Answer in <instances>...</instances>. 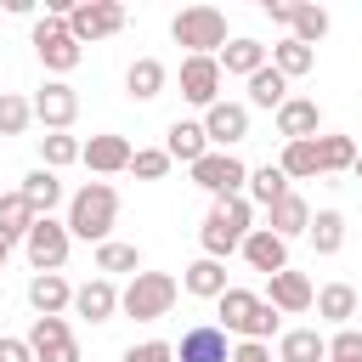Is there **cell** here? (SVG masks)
Here are the masks:
<instances>
[{
  "instance_id": "6da1fadb",
  "label": "cell",
  "mask_w": 362,
  "mask_h": 362,
  "mask_svg": "<svg viewBox=\"0 0 362 362\" xmlns=\"http://www.w3.org/2000/svg\"><path fill=\"white\" fill-rule=\"evenodd\" d=\"M113 221H119V192L107 181H85L74 198H68V238H85V243H107L113 238Z\"/></svg>"
},
{
  "instance_id": "7a4b0ae2",
  "label": "cell",
  "mask_w": 362,
  "mask_h": 362,
  "mask_svg": "<svg viewBox=\"0 0 362 362\" xmlns=\"http://www.w3.org/2000/svg\"><path fill=\"white\" fill-rule=\"evenodd\" d=\"M249 221H255V204H249L243 192H238V198H215V204H209V215H204V226H198L204 255H209V260H226V255L255 232Z\"/></svg>"
},
{
  "instance_id": "3957f363",
  "label": "cell",
  "mask_w": 362,
  "mask_h": 362,
  "mask_svg": "<svg viewBox=\"0 0 362 362\" xmlns=\"http://www.w3.org/2000/svg\"><path fill=\"white\" fill-rule=\"evenodd\" d=\"M215 311H221V334H238V339H255V345H266L272 334H277V311L255 294V288H226L221 300H215Z\"/></svg>"
},
{
  "instance_id": "277c9868",
  "label": "cell",
  "mask_w": 362,
  "mask_h": 362,
  "mask_svg": "<svg viewBox=\"0 0 362 362\" xmlns=\"http://www.w3.org/2000/svg\"><path fill=\"white\" fill-rule=\"evenodd\" d=\"M175 294H181V283H175L170 272H136V277L119 288V311L136 317V322H158V317H170Z\"/></svg>"
},
{
  "instance_id": "5b68a950",
  "label": "cell",
  "mask_w": 362,
  "mask_h": 362,
  "mask_svg": "<svg viewBox=\"0 0 362 362\" xmlns=\"http://www.w3.org/2000/svg\"><path fill=\"white\" fill-rule=\"evenodd\" d=\"M170 40L187 45V57H221V45H226V11L221 6H187V11H175Z\"/></svg>"
},
{
  "instance_id": "8992f818",
  "label": "cell",
  "mask_w": 362,
  "mask_h": 362,
  "mask_svg": "<svg viewBox=\"0 0 362 362\" xmlns=\"http://www.w3.org/2000/svg\"><path fill=\"white\" fill-rule=\"evenodd\" d=\"M243 181H249V164H243L238 153H215V147H209V153L192 164V187H204L209 198H238Z\"/></svg>"
},
{
  "instance_id": "52a82bcc",
  "label": "cell",
  "mask_w": 362,
  "mask_h": 362,
  "mask_svg": "<svg viewBox=\"0 0 362 362\" xmlns=\"http://www.w3.org/2000/svg\"><path fill=\"white\" fill-rule=\"evenodd\" d=\"M34 51H40V62L51 68V74H74L79 68V40L68 34V17H40L34 23Z\"/></svg>"
},
{
  "instance_id": "ba28073f",
  "label": "cell",
  "mask_w": 362,
  "mask_h": 362,
  "mask_svg": "<svg viewBox=\"0 0 362 362\" xmlns=\"http://www.w3.org/2000/svg\"><path fill=\"white\" fill-rule=\"evenodd\" d=\"M23 249H28V266H34V272H62V260H68L74 238H68V226H62V221L40 215V221L28 226V238H23Z\"/></svg>"
},
{
  "instance_id": "9c48e42d",
  "label": "cell",
  "mask_w": 362,
  "mask_h": 362,
  "mask_svg": "<svg viewBox=\"0 0 362 362\" xmlns=\"http://www.w3.org/2000/svg\"><path fill=\"white\" fill-rule=\"evenodd\" d=\"M124 28V6L119 0H79L74 11H68V34L85 45V40H107V34H119Z\"/></svg>"
},
{
  "instance_id": "30bf717a",
  "label": "cell",
  "mask_w": 362,
  "mask_h": 362,
  "mask_svg": "<svg viewBox=\"0 0 362 362\" xmlns=\"http://www.w3.org/2000/svg\"><path fill=\"white\" fill-rule=\"evenodd\" d=\"M28 107H34V119H40L45 130H68V124L79 119V90H74L68 79H45V85L28 96Z\"/></svg>"
},
{
  "instance_id": "8fae6325",
  "label": "cell",
  "mask_w": 362,
  "mask_h": 362,
  "mask_svg": "<svg viewBox=\"0 0 362 362\" xmlns=\"http://www.w3.org/2000/svg\"><path fill=\"white\" fill-rule=\"evenodd\" d=\"M28 351H34V362H79V339L62 317H34Z\"/></svg>"
},
{
  "instance_id": "7c38bea8",
  "label": "cell",
  "mask_w": 362,
  "mask_h": 362,
  "mask_svg": "<svg viewBox=\"0 0 362 362\" xmlns=\"http://www.w3.org/2000/svg\"><path fill=\"white\" fill-rule=\"evenodd\" d=\"M204 136H209V147L215 153H232L243 136H249V107L243 102H215V107H204Z\"/></svg>"
},
{
  "instance_id": "4fadbf2b",
  "label": "cell",
  "mask_w": 362,
  "mask_h": 362,
  "mask_svg": "<svg viewBox=\"0 0 362 362\" xmlns=\"http://www.w3.org/2000/svg\"><path fill=\"white\" fill-rule=\"evenodd\" d=\"M277 317H300V311H311V300H317V288H311V277L305 272H272L266 277V294H260Z\"/></svg>"
},
{
  "instance_id": "5bb4252c",
  "label": "cell",
  "mask_w": 362,
  "mask_h": 362,
  "mask_svg": "<svg viewBox=\"0 0 362 362\" xmlns=\"http://www.w3.org/2000/svg\"><path fill=\"white\" fill-rule=\"evenodd\" d=\"M221 62L215 57H187L181 62V96L192 102V107H215L221 102Z\"/></svg>"
},
{
  "instance_id": "9a60e30c",
  "label": "cell",
  "mask_w": 362,
  "mask_h": 362,
  "mask_svg": "<svg viewBox=\"0 0 362 362\" xmlns=\"http://www.w3.org/2000/svg\"><path fill=\"white\" fill-rule=\"evenodd\" d=\"M130 153H136V147H130L124 136H113V130L79 141V164H85L90 175H119V170H130Z\"/></svg>"
},
{
  "instance_id": "2e32d148",
  "label": "cell",
  "mask_w": 362,
  "mask_h": 362,
  "mask_svg": "<svg viewBox=\"0 0 362 362\" xmlns=\"http://www.w3.org/2000/svg\"><path fill=\"white\" fill-rule=\"evenodd\" d=\"M28 305H34V317H62V311H74V283L62 272H34L28 277Z\"/></svg>"
},
{
  "instance_id": "e0dca14e",
  "label": "cell",
  "mask_w": 362,
  "mask_h": 362,
  "mask_svg": "<svg viewBox=\"0 0 362 362\" xmlns=\"http://www.w3.org/2000/svg\"><path fill=\"white\" fill-rule=\"evenodd\" d=\"M226 356H232V345H226V334L215 322H192L181 334V345H175V362H226Z\"/></svg>"
},
{
  "instance_id": "ac0fdd59",
  "label": "cell",
  "mask_w": 362,
  "mask_h": 362,
  "mask_svg": "<svg viewBox=\"0 0 362 362\" xmlns=\"http://www.w3.org/2000/svg\"><path fill=\"white\" fill-rule=\"evenodd\" d=\"M317 130H322V113H317L311 96H288V102L277 107V136H283V141H311Z\"/></svg>"
},
{
  "instance_id": "d6986e66",
  "label": "cell",
  "mask_w": 362,
  "mask_h": 362,
  "mask_svg": "<svg viewBox=\"0 0 362 362\" xmlns=\"http://www.w3.org/2000/svg\"><path fill=\"white\" fill-rule=\"evenodd\" d=\"M164 153H170V164H198L204 153H209V136H204V124L198 119H175L170 130H164Z\"/></svg>"
},
{
  "instance_id": "ffe728a7",
  "label": "cell",
  "mask_w": 362,
  "mask_h": 362,
  "mask_svg": "<svg viewBox=\"0 0 362 362\" xmlns=\"http://www.w3.org/2000/svg\"><path fill=\"white\" fill-rule=\"evenodd\" d=\"M305 226H311V204H305V198L288 187V192H283V198L266 209V232H277V238L288 243V238H305Z\"/></svg>"
},
{
  "instance_id": "44dd1931",
  "label": "cell",
  "mask_w": 362,
  "mask_h": 362,
  "mask_svg": "<svg viewBox=\"0 0 362 362\" xmlns=\"http://www.w3.org/2000/svg\"><path fill=\"white\" fill-rule=\"evenodd\" d=\"M238 249H243V260H249L255 272H266V277H272V272H288V243H283L277 232H266V226H255Z\"/></svg>"
},
{
  "instance_id": "7402d4cb",
  "label": "cell",
  "mask_w": 362,
  "mask_h": 362,
  "mask_svg": "<svg viewBox=\"0 0 362 362\" xmlns=\"http://www.w3.org/2000/svg\"><path fill=\"white\" fill-rule=\"evenodd\" d=\"M74 311H79L85 322H113V311H119V288H113V277H90V283H79V288H74Z\"/></svg>"
},
{
  "instance_id": "603a6c76",
  "label": "cell",
  "mask_w": 362,
  "mask_h": 362,
  "mask_svg": "<svg viewBox=\"0 0 362 362\" xmlns=\"http://www.w3.org/2000/svg\"><path fill=\"white\" fill-rule=\"evenodd\" d=\"M181 288L192 294V300H221L232 283H226V260H209V255H198L187 272H181Z\"/></svg>"
},
{
  "instance_id": "cb8c5ba5",
  "label": "cell",
  "mask_w": 362,
  "mask_h": 362,
  "mask_svg": "<svg viewBox=\"0 0 362 362\" xmlns=\"http://www.w3.org/2000/svg\"><path fill=\"white\" fill-rule=\"evenodd\" d=\"M164 85H170V68H164L158 57H136V62L124 68V90H130V102H153Z\"/></svg>"
},
{
  "instance_id": "d4e9b609",
  "label": "cell",
  "mask_w": 362,
  "mask_h": 362,
  "mask_svg": "<svg viewBox=\"0 0 362 362\" xmlns=\"http://www.w3.org/2000/svg\"><path fill=\"white\" fill-rule=\"evenodd\" d=\"M215 62H221V74H238V79H249V74H260L272 57H266V45H260V40H226Z\"/></svg>"
},
{
  "instance_id": "484cf974",
  "label": "cell",
  "mask_w": 362,
  "mask_h": 362,
  "mask_svg": "<svg viewBox=\"0 0 362 362\" xmlns=\"http://www.w3.org/2000/svg\"><path fill=\"white\" fill-rule=\"evenodd\" d=\"M17 192H23V204H28L34 215H51V209L62 204V181H57V170H40V164L23 175V187H17Z\"/></svg>"
},
{
  "instance_id": "4316f807",
  "label": "cell",
  "mask_w": 362,
  "mask_h": 362,
  "mask_svg": "<svg viewBox=\"0 0 362 362\" xmlns=\"http://www.w3.org/2000/svg\"><path fill=\"white\" fill-rule=\"evenodd\" d=\"M277 362H328V339L317 328H288L277 339Z\"/></svg>"
},
{
  "instance_id": "83f0119b",
  "label": "cell",
  "mask_w": 362,
  "mask_h": 362,
  "mask_svg": "<svg viewBox=\"0 0 362 362\" xmlns=\"http://www.w3.org/2000/svg\"><path fill=\"white\" fill-rule=\"evenodd\" d=\"M266 57H272V68H277L283 79H300V74L317 68V51L300 45V40H277V45H266Z\"/></svg>"
},
{
  "instance_id": "f1b7e54d",
  "label": "cell",
  "mask_w": 362,
  "mask_h": 362,
  "mask_svg": "<svg viewBox=\"0 0 362 362\" xmlns=\"http://www.w3.org/2000/svg\"><path fill=\"white\" fill-rule=\"evenodd\" d=\"M283 102H288V79H283L272 62H266L260 74H249V102H243V107H272V113H277Z\"/></svg>"
},
{
  "instance_id": "f546056e",
  "label": "cell",
  "mask_w": 362,
  "mask_h": 362,
  "mask_svg": "<svg viewBox=\"0 0 362 362\" xmlns=\"http://www.w3.org/2000/svg\"><path fill=\"white\" fill-rule=\"evenodd\" d=\"M283 192H288V175H283L277 164H260V170H249V181H243V198L260 204V209H272Z\"/></svg>"
},
{
  "instance_id": "4dcf8cb0",
  "label": "cell",
  "mask_w": 362,
  "mask_h": 362,
  "mask_svg": "<svg viewBox=\"0 0 362 362\" xmlns=\"http://www.w3.org/2000/svg\"><path fill=\"white\" fill-rule=\"evenodd\" d=\"M305 238H311L317 255H339V249H345V215H339V209H317L311 226H305Z\"/></svg>"
},
{
  "instance_id": "1f68e13d",
  "label": "cell",
  "mask_w": 362,
  "mask_h": 362,
  "mask_svg": "<svg viewBox=\"0 0 362 362\" xmlns=\"http://www.w3.org/2000/svg\"><path fill=\"white\" fill-rule=\"evenodd\" d=\"M277 170H283L288 181H311V175H322V164H317V136H311V141H283Z\"/></svg>"
},
{
  "instance_id": "d6a6232c",
  "label": "cell",
  "mask_w": 362,
  "mask_h": 362,
  "mask_svg": "<svg viewBox=\"0 0 362 362\" xmlns=\"http://www.w3.org/2000/svg\"><path fill=\"white\" fill-rule=\"evenodd\" d=\"M311 305H317V317H328V322L345 328V322L356 317V288H351V283H328V288H317Z\"/></svg>"
},
{
  "instance_id": "836d02e7",
  "label": "cell",
  "mask_w": 362,
  "mask_h": 362,
  "mask_svg": "<svg viewBox=\"0 0 362 362\" xmlns=\"http://www.w3.org/2000/svg\"><path fill=\"white\" fill-rule=\"evenodd\" d=\"M96 272H102V277H119V272H130V277H136V272H141V249H136V243H113V238H107V243H96Z\"/></svg>"
},
{
  "instance_id": "e575fe53",
  "label": "cell",
  "mask_w": 362,
  "mask_h": 362,
  "mask_svg": "<svg viewBox=\"0 0 362 362\" xmlns=\"http://www.w3.org/2000/svg\"><path fill=\"white\" fill-rule=\"evenodd\" d=\"M40 215L23 204V192H0V238L6 243H17V238H28V226H34Z\"/></svg>"
},
{
  "instance_id": "d590c367",
  "label": "cell",
  "mask_w": 362,
  "mask_h": 362,
  "mask_svg": "<svg viewBox=\"0 0 362 362\" xmlns=\"http://www.w3.org/2000/svg\"><path fill=\"white\" fill-rule=\"evenodd\" d=\"M322 34H328V11H322V6H294V11H288V40H300V45L317 51Z\"/></svg>"
},
{
  "instance_id": "8d00e7d4",
  "label": "cell",
  "mask_w": 362,
  "mask_h": 362,
  "mask_svg": "<svg viewBox=\"0 0 362 362\" xmlns=\"http://www.w3.org/2000/svg\"><path fill=\"white\" fill-rule=\"evenodd\" d=\"M62 164H79V136L45 130V136H40V170H62Z\"/></svg>"
},
{
  "instance_id": "74e56055",
  "label": "cell",
  "mask_w": 362,
  "mask_h": 362,
  "mask_svg": "<svg viewBox=\"0 0 362 362\" xmlns=\"http://www.w3.org/2000/svg\"><path fill=\"white\" fill-rule=\"evenodd\" d=\"M317 164H322V175L351 170V164H356V141H351V136H317Z\"/></svg>"
},
{
  "instance_id": "f35d334b",
  "label": "cell",
  "mask_w": 362,
  "mask_h": 362,
  "mask_svg": "<svg viewBox=\"0 0 362 362\" xmlns=\"http://www.w3.org/2000/svg\"><path fill=\"white\" fill-rule=\"evenodd\" d=\"M34 124V107H28V96H17V90H0V136H23Z\"/></svg>"
},
{
  "instance_id": "ab89813d",
  "label": "cell",
  "mask_w": 362,
  "mask_h": 362,
  "mask_svg": "<svg viewBox=\"0 0 362 362\" xmlns=\"http://www.w3.org/2000/svg\"><path fill=\"white\" fill-rule=\"evenodd\" d=\"M130 175L164 181V175H170V153H164V147H136V153H130Z\"/></svg>"
},
{
  "instance_id": "60d3db41",
  "label": "cell",
  "mask_w": 362,
  "mask_h": 362,
  "mask_svg": "<svg viewBox=\"0 0 362 362\" xmlns=\"http://www.w3.org/2000/svg\"><path fill=\"white\" fill-rule=\"evenodd\" d=\"M328 362H362V334L356 328H339L328 339Z\"/></svg>"
},
{
  "instance_id": "b9f144b4",
  "label": "cell",
  "mask_w": 362,
  "mask_h": 362,
  "mask_svg": "<svg viewBox=\"0 0 362 362\" xmlns=\"http://www.w3.org/2000/svg\"><path fill=\"white\" fill-rule=\"evenodd\" d=\"M124 362H175V345L170 339H141L124 351Z\"/></svg>"
},
{
  "instance_id": "7bdbcfd3",
  "label": "cell",
  "mask_w": 362,
  "mask_h": 362,
  "mask_svg": "<svg viewBox=\"0 0 362 362\" xmlns=\"http://www.w3.org/2000/svg\"><path fill=\"white\" fill-rule=\"evenodd\" d=\"M0 362H34L28 339H11V334H0Z\"/></svg>"
},
{
  "instance_id": "ee69618b",
  "label": "cell",
  "mask_w": 362,
  "mask_h": 362,
  "mask_svg": "<svg viewBox=\"0 0 362 362\" xmlns=\"http://www.w3.org/2000/svg\"><path fill=\"white\" fill-rule=\"evenodd\" d=\"M226 362H272V351L266 345H255V339H243V345H232V356Z\"/></svg>"
},
{
  "instance_id": "f6af8a7d",
  "label": "cell",
  "mask_w": 362,
  "mask_h": 362,
  "mask_svg": "<svg viewBox=\"0 0 362 362\" xmlns=\"http://www.w3.org/2000/svg\"><path fill=\"white\" fill-rule=\"evenodd\" d=\"M288 11H294L288 0H266V17H272V23H283V28H288Z\"/></svg>"
},
{
  "instance_id": "bcb514c9",
  "label": "cell",
  "mask_w": 362,
  "mask_h": 362,
  "mask_svg": "<svg viewBox=\"0 0 362 362\" xmlns=\"http://www.w3.org/2000/svg\"><path fill=\"white\" fill-rule=\"evenodd\" d=\"M6 255H11V243H6V238H0V266H6Z\"/></svg>"
},
{
  "instance_id": "7dc6e473",
  "label": "cell",
  "mask_w": 362,
  "mask_h": 362,
  "mask_svg": "<svg viewBox=\"0 0 362 362\" xmlns=\"http://www.w3.org/2000/svg\"><path fill=\"white\" fill-rule=\"evenodd\" d=\"M351 170H356V181H362V153H356V164H351Z\"/></svg>"
}]
</instances>
